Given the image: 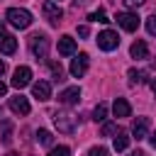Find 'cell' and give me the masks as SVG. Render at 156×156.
Wrapping results in <instances>:
<instances>
[{"label":"cell","mask_w":156,"mask_h":156,"mask_svg":"<svg viewBox=\"0 0 156 156\" xmlns=\"http://www.w3.org/2000/svg\"><path fill=\"white\" fill-rule=\"evenodd\" d=\"M5 20H7L12 27H17V29H27V27L32 24V12L24 10V7H10L7 15H5Z\"/></svg>","instance_id":"obj_1"},{"label":"cell","mask_w":156,"mask_h":156,"mask_svg":"<svg viewBox=\"0 0 156 156\" xmlns=\"http://www.w3.org/2000/svg\"><path fill=\"white\" fill-rule=\"evenodd\" d=\"M54 124L61 134H73L78 127V117L71 112H54Z\"/></svg>","instance_id":"obj_2"},{"label":"cell","mask_w":156,"mask_h":156,"mask_svg":"<svg viewBox=\"0 0 156 156\" xmlns=\"http://www.w3.org/2000/svg\"><path fill=\"white\" fill-rule=\"evenodd\" d=\"M29 49H32V54L37 58H46V54H49V37L46 34H34L29 39Z\"/></svg>","instance_id":"obj_3"},{"label":"cell","mask_w":156,"mask_h":156,"mask_svg":"<svg viewBox=\"0 0 156 156\" xmlns=\"http://www.w3.org/2000/svg\"><path fill=\"white\" fill-rule=\"evenodd\" d=\"M98 46H100L102 51H115V49L119 46V37H117V32H112V29L100 32V34H98Z\"/></svg>","instance_id":"obj_4"},{"label":"cell","mask_w":156,"mask_h":156,"mask_svg":"<svg viewBox=\"0 0 156 156\" xmlns=\"http://www.w3.org/2000/svg\"><path fill=\"white\" fill-rule=\"evenodd\" d=\"M115 20H117V24H119L124 32H136V29H139V15H136V12H119Z\"/></svg>","instance_id":"obj_5"},{"label":"cell","mask_w":156,"mask_h":156,"mask_svg":"<svg viewBox=\"0 0 156 156\" xmlns=\"http://www.w3.org/2000/svg\"><path fill=\"white\" fill-rule=\"evenodd\" d=\"M29 83H32V68H29V66H20V68L12 73V88L22 90V88H27Z\"/></svg>","instance_id":"obj_6"},{"label":"cell","mask_w":156,"mask_h":156,"mask_svg":"<svg viewBox=\"0 0 156 156\" xmlns=\"http://www.w3.org/2000/svg\"><path fill=\"white\" fill-rule=\"evenodd\" d=\"M41 12H44V17H46L51 24H58L61 17H63V10L58 7V2H51V0H46V2L41 5Z\"/></svg>","instance_id":"obj_7"},{"label":"cell","mask_w":156,"mask_h":156,"mask_svg":"<svg viewBox=\"0 0 156 156\" xmlns=\"http://www.w3.org/2000/svg\"><path fill=\"white\" fill-rule=\"evenodd\" d=\"M88 61H90V58H88V54H83V51H80V54L71 61V76H73V78H83V76H85V71H88Z\"/></svg>","instance_id":"obj_8"},{"label":"cell","mask_w":156,"mask_h":156,"mask_svg":"<svg viewBox=\"0 0 156 156\" xmlns=\"http://www.w3.org/2000/svg\"><path fill=\"white\" fill-rule=\"evenodd\" d=\"M7 105H10V110H12L15 115H22V117L29 115V100H27L24 95H15V98H10Z\"/></svg>","instance_id":"obj_9"},{"label":"cell","mask_w":156,"mask_h":156,"mask_svg":"<svg viewBox=\"0 0 156 156\" xmlns=\"http://www.w3.org/2000/svg\"><path fill=\"white\" fill-rule=\"evenodd\" d=\"M32 95H34L37 100H49V98H51V83H46V80L32 83Z\"/></svg>","instance_id":"obj_10"},{"label":"cell","mask_w":156,"mask_h":156,"mask_svg":"<svg viewBox=\"0 0 156 156\" xmlns=\"http://www.w3.org/2000/svg\"><path fill=\"white\" fill-rule=\"evenodd\" d=\"M149 134V117H136V122L132 124V136L139 141Z\"/></svg>","instance_id":"obj_11"},{"label":"cell","mask_w":156,"mask_h":156,"mask_svg":"<svg viewBox=\"0 0 156 156\" xmlns=\"http://www.w3.org/2000/svg\"><path fill=\"white\" fill-rule=\"evenodd\" d=\"M58 100H61L63 105H76V102L80 100V88H78V85H71V88H66V90L58 95Z\"/></svg>","instance_id":"obj_12"},{"label":"cell","mask_w":156,"mask_h":156,"mask_svg":"<svg viewBox=\"0 0 156 156\" xmlns=\"http://www.w3.org/2000/svg\"><path fill=\"white\" fill-rule=\"evenodd\" d=\"M58 54H61V56H71V54H76V39L68 37V34H63V37L58 39Z\"/></svg>","instance_id":"obj_13"},{"label":"cell","mask_w":156,"mask_h":156,"mask_svg":"<svg viewBox=\"0 0 156 156\" xmlns=\"http://www.w3.org/2000/svg\"><path fill=\"white\" fill-rule=\"evenodd\" d=\"M15 49H17V39L12 37V34H0V54H15Z\"/></svg>","instance_id":"obj_14"},{"label":"cell","mask_w":156,"mask_h":156,"mask_svg":"<svg viewBox=\"0 0 156 156\" xmlns=\"http://www.w3.org/2000/svg\"><path fill=\"white\" fill-rule=\"evenodd\" d=\"M112 112H115V117H129L132 115V107H129V102L124 100V98H117L115 100V105H112Z\"/></svg>","instance_id":"obj_15"},{"label":"cell","mask_w":156,"mask_h":156,"mask_svg":"<svg viewBox=\"0 0 156 156\" xmlns=\"http://www.w3.org/2000/svg\"><path fill=\"white\" fill-rule=\"evenodd\" d=\"M129 54H132V58H149V46H146V41L136 39V41L132 44Z\"/></svg>","instance_id":"obj_16"},{"label":"cell","mask_w":156,"mask_h":156,"mask_svg":"<svg viewBox=\"0 0 156 156\" xmlns=\"http://www.w3.org/2000/svg\"><path fill=\"white\" fill-rule=\"evenodd\" d=\"M112 144H115V151H124V149L129 146V134H127V132H117Z\"/></svg>","instance_id":"obj_17"},{"label":"cell","mask_w":156,"mask_h":156,"mask_svg":"<svg viewBox=\"0 0 156 156\" xmlns=\"http://www.w3.org/2000/svg\"><path fill=\"white\" fill-rule=\"evenodd\" d=\"M127 76H129V83H132V85H141L144 78H146V73H144V71H136V68H129Z\"/></svg>","instance_id":"obj_18"},{"label":"cell","mask_w":156,"mask_h":156,"mask_svg":"<svg viewBox=\"0 0 156 156\" xmlns=\"http://www.w3.org/2000/svg\"><path fill=\"white\" fill-rule=\"evenodd\" d=\"M105 117H107V105L105 102H98L95 110H93V119L95 122H105Z\"/></svg>","instance_id":"obj_19"},{"label":"cell","mask_w":156,"mask_h":156,"mask_svg":"<svg viewBox=\"0 0 156 156\" xmlns=\"http://www.w3.org/2000/svg\"><path fill=\"white\" fill-rule=\"evenodd\" d=\"M37 141L44 144V146H51V144H54V136H51L49 129H39V132H37Z\"/></svg>","instance_id":"obj_20"},{"label":"cell","mask_w":156,"mask_h":156,"mask_svg":"<svg viewBox=\"0 0 156 156\" xmlns=\"http://www.w3.org/2000/svg\"><path fill=\"white\" fill-rule=\"evenodd\" d=\"M49 68H51V76H54V80H63V68H61V63H56V61H49Z\"/></svg>","instance_id":"obj_21"},{"label":"cell","mask_w":156,"mask_h":156,"mask_svg":"<svg viewBox=\"0 0 156 156\" xmlns=\"http://www.w3.org/2000/svg\"><path fill=\"white\" fill-rule=\"evenodd\" d=\"M88 20H90V22H102V24H105V22H110V20H107V15H105L102 10H98V12H90V15H88Z\"/></svg>","instance_id":"obj_22"},{"label":"cell","mask_w":156,"mask_h":156,"mask_svg":"<svg viewBox=\"0 0 156 156\" xmlns=\"http://www.w3.org/2000/svg\"><path fill=\"white\" fill-rule=\"evenodd\" d=\"M49 156H71V149L68 146H51Z\"/></svg>","instance_id":"obj_23"},{"label":"cell","mask_w":156,"mask_h":156,"mask_svg":"<svg viewBox=\"0 0 156 156\" xmlns=\"http://www.w3.org/2000/svg\"><path fill=\"white\" fill-rule=\"evenodd\" d=\"M112 134H117V124L105 122V124H102V136H112Z\"/></svg>","instance_id":"obj_24"},{"label":"cell","mask_w":156,"mask_h":156,"mask_svg":"<svg viewBox=\"0 0 156 156\" xmlns=\"http://www.w3.org/2000/svg\"><path fill=\"white\" fill-rule=\"evenodd\" d=\"M88 156H110V151H107L105 146H93V149L88 151Z\"/></svg>","instance_id":"obj_25"},{"label":"cell","mask_w":156,"mask_h":156,"mask_svg":"<svg viewBox=\"0 0 156 156\" xmlns=\"http://www.w3.org/2000/svg\"><path fill=\"white\" fill-rule=\"evenodd\" d=\"M146 32H149L151 37H156V15H151V17L146 20Z\"/></svg>","instance_id":"obj_26"},{"label":"cell","mask_w":156,"mask_h":156,"mask_svg":"<svg viewBox=\"0 0 156 156\" xmlns=\"http://www.w3.org/2000/svg\"><path fill=\"white\" fill-rule=\"evenodd\" d=\"M2 144H10L12 141V134H10V122H2Z\"/></svg>","instance_id":"obj_27"},{"label":"cell","mask_w":156,"mask_h":156,"mask_svg":"<svg viewBox=\"0 0 156 156\" xmlns=\"http://www.w3.org/2000/svg\"><path fill=\"white\" fill-rule=\"evenodd\" d=\"M122 2H124L127 7H134V10H136V7H141V5L146 2V0H122Z\"/></svg>","instance_id":"obj_28"},{"label":"cell","mask_w":156,"mask_h":156,"mask_svg":"<svg viewBox=\"0 0 156 156\" xmlns=\"http://www.w3.org/2000/svg\"><path fill=\"white\" fill-rule=\"evenodd\" d=\"M78 37H88V27H85V24L78 27Z\"/></svg>","instance_id":"obj_29"},{"label":"cell","mask_w":156,"mask_h":156,"mask_svg":"<svg viewBox=\"0 0 156 156\" xmlns=\"http://www.w3.org/2000/svg\"><path fill=\"white\" fill-rule=\"evenodd\" d=\"M129 156H146V151H141V149H136V151H129Z\"/></svg>","instance_id":"obj_30"},{"label":"cell","mask_w":156,"mask_h":156,"mask_svg":"<svg viewBox=\"0 0 156 156\" xmlns=\"http://www.w3.org/2000/svg\"><path fill=\"white\" fill-rule=\"evenodd\" d=\"M5 93H7V85H5V83H2V80H0V98H2V95H5Z\"/></svg>","instance_id":"obj_31"},{"label":"cell","mask_w":156,"mask_h":156,"mask_svg":"<svg viewBox=\"0 0 156 156\" xmlns=\"http://www.w3.org/2000/svg\"><path fill=\"white\" fill-rule=\"evenodd\" d=\"M149 141H151V146H154V149H156V132H154V134H151V136H149Z\"/></svg>","instance_id":"obj_32"},{"label":"cell","mask_w":156,"mask_h":156,"mask_svg":"<svg viewBox=\"0 0 156 156\" xmlns=\"http://www.w3.org/2000/svg\"><path fill=\"white\" fill-rule=\"evenodd\" d=\"M80 5H85V0H73V7H80Z\"/></svg>","instance_id":"obj_33"},{"label":"cell","mask_w":156,"mask_h":156,"mask_svg":"<svg viewBox=\"0 0 156 156\" xmlns=\"http://www.w3.org/2000/svg\"><path fill=\"white\" fill-rule=\"evenodd\" d=\"M5 73V61H0V76Z\"/></svg>","instance_id":"obj_34"},{"label":"cell","mask_w":156,"mask_h":156,"mask_svg":"<svg viewBox=\"0 0 156 156\" xmlns=\"http://www.w3.org/2000/svg\"><path fill=\"white\" fill-rule=\"evenodd\" d=\"M151 90H154V95H156V78L151 80Z\"/></svg>","instance_id":"obj_35"},{"label":"cell","mask_w":156,"mask_h":156,"mask_svg":"<svg viewBox=\"0 0 156 156\" xmlns=\"http://www.w3.org/2000/svg\"><path fill=\"white\" fill-rule=\"evenodd\" d=\"M0 34H2V20H0Z\"/></svg>","instance_id":"obj_36"},{"label":"cell","mask_w":156,"mask_h":156,"mask_svg":"<svg viewBox=\"0 0 156 156\" xmlns=\"http://www.w3.org/2000/svg\"><path fill=\"white\" fill-rule=\"evenodd\" d=\"M7 156H17V154H7Z\"/></svg>","instance_id":"obj_37"},{"label":"cell","mask_w":156,"mask_h":156,"mask_svg":"<svg viewBox=\"0 0 156 156\" xmlns=\"http://www.w3.org/2000/svg\"><path fill=\"white\" fill-rule=\"evenodd\" d=\"M0 112H2V110H0Z\"/></svg>","instance_id":"obj_38"}]
</instances>
